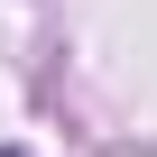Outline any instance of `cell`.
I'll list each match as a JSON object with an SVG mask.
<instances>
[{
    "mask_svg": "<svg viewBox=\"0 0 157 157\" xmlns=\"http://www.w3.org/2000/svg\"><path fill=\"white\" fill-rule=\"evenodd\" d=\"M10 157H19V148H10Z\"/></svg>",
    "mask_w": 157,
    "mask_h": 157,
    "instance_id": "cell-1",
    "label": "cell"
}]
</instances>
